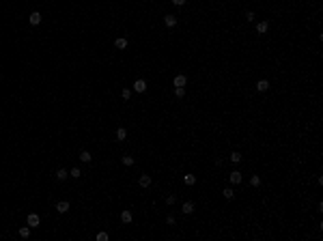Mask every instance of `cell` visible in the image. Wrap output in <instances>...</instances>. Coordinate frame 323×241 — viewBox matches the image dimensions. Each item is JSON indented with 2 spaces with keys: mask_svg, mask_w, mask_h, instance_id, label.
<instances>
[{
  "mask_svg": "<svg viewBox=\"0 0 323 241\" xmlns=\"http://www.w3.org/2000/svg\"><path fill=\"white\" fill-rule=\"evenodd\" d=\"M39 222H41V220H39V215H37V213H30V215L26 217V224H28L30 228H37V226H39Z\"/></svg>",
  "mask_w": 323,
  "mask_h": 241,
  "instance_id": "cell-1",
  "label": "cell"
},
{
  "mask_svg": "<svg viewBox=\"0 0 323 241\" xmlns=\"http://www.w3.org/2000/svg\"><path fill=\"white\" fill-rule=\"evenodd\" d=\"M134 91H136V93H144V91H146V82H144V80H136V82H134Z\"/></svg>",
  "mask_w": 323,
  "mask_h": 241,
  "instance_id": "cell-2",
  "label": "cell"
},
{
  "mask_svg": "<svg viewBox=\"0 0 323 241\" xmlns=\"http://www.w3.org/2000/svg\"><path fill=\"white\" fill-rule=\"evenodd\" d=\"M164 24H166L168 28H175V26H177V17H175V15H164Z\"/></svg>",
  "mask_w": 323,
  "mask_h": 241,
  "instance_id": "cell-3",
  "label": "cell"
},
{
  "mask_svg": "<svg viewBox=\"0 0 323 241\" xmlns=\"http://www.w3.org/2000/svg\"><path fill=\"white\" fill-rule=\"evenodd\" d=\"M56 211H58V213H67V211H69V202H67V200L56 202Z\"/></svg>",
  "mask_w": 323,
  "mask_h": 241,
  "instance_id": "cell-4",
  "label": "cell"
},
{
  "mask_svg": "<svg viewBox=\"0 0 323 241\" xmlns=\"http://www.w3.org/2000/svg\"><path fill=\"white\" fill-rule=\"evenodd\" d=\"M28 22L33 24V26H37V24H41V13H30V17H28Z\"/></svg>",
  "mask_w": 323,
  "mask_h": 241,
  "instance_id": "cell-5",
  "label": "cell"
},
{
  "mask_svg": "<svg viewBox=\"0 0 323 241\" xmlns=\"http://www.w3.org/2000/svg\"><path fill=\"white\" fill-rule=\"evenodd\" d=\"M267 88H269V82H267V80H259V82H256V91H259V93H265Z\"/></svg>",
  "mask_w": 323,
  "mask_h": 241,
  "instance_id": "cell-6",
  "label": "cell"
},
{
  "mask_svg": "<svg viewBox=\"0 0 323 241\" xmlns=\"http://www.w3.org/2000/svg\"><path fill=\"white\" fill-rule=\"evenodd\" d=\"M67 177H69V170H67V168H58V170H56V179H58V181H65Z\"/></svg>",
  "mask_w": 323,
  "mask_h": 241,
  "instance_id": "cell-7",
  "label": "cell"
},
{
  "mask_svg": "<svg viewBox=\"0 0 323 241\" xmlns=\"http://www.w3.org/2000/svg\"><path fill=\"white\" fill-rule=\"evenodd\" d=\"M231 183H233V185H239V183H241V172L233 170V172H231Z\"/></svg>",
  "mask_w": 323,
  "mask_h": 241,
  "instance_id": "cell-8",
  "label": "cell"
},
{
  "mask_svg": "<svg viewBox=\"0 0 323 241\" xmlns=\"http://www.w3.org/2000/svg\"><path fill=\"white\" fill-rule=\"evenodd\" d=\"M125 138H127V129H125V127H119V129H116V140L123 142Z\"/></svg>",
  "mask_w": 323,
  "mask_h": 241,
  "instance_id": "cell-9",
  "label": "cell"
},
{
  "mask_svg": "<svg viewBox=\"0 0 323 241\" xmlns=\"http://www.w3.org/2000/svg\"><path fill=\"white\" fill-rule=\"evenodd\" d=\"M114 45H116V49H125L127 48V39H125V37H119V39L114 41Z\"/></svg>",
  "mask_w": 323,
  "mask_h": 241,
  "instance_id": "cell-10",
  "label": "cell"
},
{
  "mask_svg": "<svg viewBox=\"0 0 323 241\" xmlns=\"http://www.w3.org/2000/svg\"><path fill=\"white\" fill-rule=\"evenodd\" d=\"M181 211H183L185 215H190V213L194 211V202H183V204H181Z\"/></svg>",
  "mask_w": 323,
  "mask_h": 241,
  "instance_id": "cell-11",
  "label": "cell"
},
{
  "mask_svg": "<svg viewBox=\"0 0 323 241\" xmlns=\"http://www.w3.org/2000/svg\"><path fill=\"white\" fill-rule=\"evenodd\" d=\"M267 28H269V24H267V22H259V24H256V32H259V35L267 32Z\"/></svg>",
  "mask_w": 323,
  "mask_h": 241,
  "instance_id": "cell-12",
  "label": "cell"
},
{
  "mask_svg": "<svg viewBox=\"0 0 323 241\" xmlns=\"http://www.w3.org/2000/svg\"><path fill=\"white\" fill-rule=\"evenodd\" d=\"M138 183H140V187H149V185H151V177H149V174H142Z\"/></svg>",
  "mask_w": 323,
  "mask_h": 241,
  "instance_id": "cell-13",
  "label": "cell"
},
{
  "mask_svg": "<svg viewBox=\"0 0 323 241\" xmlns=\"http://www.w3.org/2000/svg\"><path fill=\"white\" fill-rule=\"evenodd\" d=\"M91 159H93V155H91V153H89V151H82V153H80V161H84V164H89Z\"/></svg>",
  "mask_w": 323,
  "mask_h": 241,
  "instance_id": "cell-14",
  "label": "cell"
},
{
  "mask_svg": "<svg viewBox=\"0 0 323 241\" xmlns=\"http://www.w3.org/2000/svg\"><path fill=\"white\" fill-rule=\"evenodd\" d=\"M231 161L233 164H239V161H241V153H239V151H233L231 153Z\"/></svg>",
  "mask_w": 323,
  "mask_h": 241,
  "instance_id": "cell-15",
  "label": "cell"
},
{
  "mask_svg": "<svg viewBox=\"0 0 323 241\" xmlns=\"http://www.w3.org/2000/svg\"><path fill=\"white\" fill-rule=\"evenodd\" d=\"M185 82H187L185 75H177V78H175V86H185Z\"/></svg>",
  "mask_w": 323,
  "mask_h": 241,
  "instance_id": "cell-16",
  "label": "cell"
},
{
  "mask_svg": "<svg viewBox=\"0 0 323 241\" xmlns=\"http://www.w3.org/2000/svg\"><path fill=\"white\" fill-rule=\"evenodd\" d=\"M250 185H252V187H259V185H261V177H259V174H252V179H250Z\"/></svg>",
  "mask_w": 323,
  "mask_h": 241,
  "instance_id": "cell-17",
  "label": "cell"
},
{
  "mask_svg": "<svg viewBox=\"0 0 323 241\" xmlns=\"http://www.w3.org/2000/svg\"><path fill=\"white\" fill-rule=\"evenodd\" d=\"M121 220H123L125 224H129V222H132V213H129V211H121Z\"/></svg>",
  "mask_w": 323,
  "mask_h": 241,
  "instance_id": "cell-18",
  "label": "cell"
},
{
  "mask_svg": "<svg viewBox=\"0 0 323 241\" xmlns=\"http://www.w3.org/2000/svg\"><path fill=\"white\" fill-rule=\"evenodd\" d=\"M183 181H185V185H194V183H196V177H194V174H185Z\"/></svg>",
  "mask_w": 323,
  "mask_h": 241,
  "instance_id": "cell-19",
  "label": "cell"
},
{
  "mask_svg": "<svg viewBox=\"0 0 323 241\" xmlns=\"http://www.w3.org/2000/svg\"><path fill=\"white\" fill-rule=\"evenodd\" d=\"M69 174H71L73 179H80V177H82V170H80V168H71V170H69Z\"/></svg>",
  "mask_w": 323,
  "mask_h": 241,
  "instance_id": "cell-20",
  "label": "cell"
},
{
  "mask_svg": "<svg viewBox=\"0 0 323 241\" xmlns=\"http://www.w3.org/2000/svg\"><path fill=\"white\" fill-rule=\"evenodd\" d=\"M28 235H30V226H24V228H20V237H24V239H26Z\"/></svg>",
  "mask_w": 323,
  "mask_h": 241,
  "instance_id": "cell-21",
  "label": "cell"
},
{
  "mask_svg": "<svg viewBox=\"0 0 323 241\" xmlns=\"http://www.w3.org/2000/svg\"><path fill=\"white\" fill-rule=\"evenodd\" d=\"M233 196H235V192H233L231 187H224V198H226V200H233Z\"/></svg>",
  "mask_w": 323,
  "mask_h": 241,
  "instance_id": "cell-22",
  "label": "cell"
},
{
  "mask_svg": "<svg viewBox=\"0 0 323 241\" xmlns=\"http://www.w3.org/2000/svg\"><path fill=\"white\" fill-rule=\"evenodd\" d=\"M175 95H177L179 99H181V97L185 95V88H183V86H177V88H175Z\"/></svg>",
  "mask_w": 323,
  "mask_h": 241,
  "instance_id": "cell-23",
  "label": "cell"
},
{
  "mask_svg": "<svg viewBox=\"0 0 323 241\" xmlns=\"http://www.w3.org/2000/svg\"><path fill=\"white\" fill-rule=\"evenodd\" d=\"M123 164H125V166H132V164H134V157H132V155H125V157H123Z\"/></svg>",
  "mask_w": 323,
  "mask_h": 241,
  "instance_id": "cell-24",
  "label": "cell"
},
{
  "mask_svg": "<svg viewBox=\"0 0 323 241\" xmlns=\"http://www.w3.org/2000/svg\"><path fill=\"white\" fill-rule=\"evenodd\" d=\"M121 97H123V99H129V97H132V91H129V88H123V91H121Z\"/></svg>",
  "mask_w": 323,
  "mask_h": 241,
  "instance_id": "cell-25",
  "label": "cell"
},
{
  "mask_svg": "<svg viewBox=\"0 0 323 241\" xmlns=\"http://www.w3.org/2000/svg\"><path fill=\"white\" fill-rule=\"evenodd\" d=\"M97 241H108V233H97Z\"/></svg>",
  "mask_w": 323,
  "mask_h": 241,
  "instance_id": "cell-26",
  "label": "cell"
},
{
  "mask_svg": "<svg viewBox=\"0 0 323 241\" xmlns=\"http://www.w3.org/2000/svg\"><path fill=\"white\" fill-rule=\"evenodd\" d=\"M246 19H248V22H254V19H256L254 11H248V13H246Z\"/></svg>",
  "mask_w": 323,
  "mask_h": 241,
  "instance_id": "cell-27",
  "label": "cell"
},
{
  "mask_svg": "<svg viewBox=\"0 0 323 241\" xmlns=\"http://www.w3.org/2000/svg\"><path fill=\"white\" fill-rule=\"evenodd\" d=\"M175 202H177V196H175V194H172V196H168V198H166V204H175Z\"/></svg>",
  "mask_w": 323,
  "mask_h": 241,
  "instance_id": "cell-28",
  "label": "cell"
},
{
  "mask_svg": "<svg viewBox=\"0 0 323 241\" xmlns=\"http://www.w3.org/2000/svg\"><path fill=\"white\" fill-rule=\"evenodd\" d=\"M185 2H187V0H172V4H175V6H183Z\"/></svg>",
  "mask_w": 323,
  "mask_h": 241,
  "instance_id": "cell-29",
  "label": "cell"
},
{
  "mask_svg": "<svg viewBox=\"0 0 323 241\" xmlns=\"http://www.w3.org/2000/svg\"><path fill=\"white\" fill-rule=\"evenodd\" d=\"M166 224H170V226H172V224H175V217H172V215H168V217H166Z\"/></svg>",
  "mask_w": 323,
  "mask_h": 241,
  "instance_id": "cell-30",
  "label": "cell"
}]
</instances>
